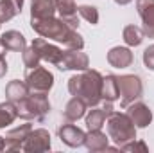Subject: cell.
<instances>
[{"label":"cell","mask_w":154,"mask_h":153,"mask_svg":"<svg viewBox=\"0 0 154 153\" xmlns=\"http://www.w3.org/2000/svg\"><path fill=\"white\" fill-rule=\"evenodd\" d=\"M31 27L41 38H48L57 43H63L66 49H75V50L84 49V38L77 33V29L70 27L61 18L50 16L43 20H31Z\"/></svg>","instance_id":"6da1fadb"},{"label":"cell","mask_w":154,"mask_h":153,"mask_svg":"<svg viewBox=\"0 0 154 153\" xmlns=\"http://www.w3.org/2000/svg\"><path fill=\"white\" fill-rule=\"evenodd\" d=\"M102 74L95 69H86L81 74L68 79V92L75 97H81L90 108L102 103Z\"/></svg>","instance_id":"7a4b0ae2"},{"label":"cell","mask_w":154,"mask_h":153,"mask_svg":"<svg viewBox=\"0 0 154 153\" xmlns=\"http://www.w3.org/2000/svg\"><path fill=\"white\" fill-rule=\"evenodd\" d=\"M106 128H108V137L113 141L116 146H124L131 141L136 139V126L131 121V117L122 112H113L109 117H106Z\"/></svg>","instance_id":"3957f363"},{"label":"cell","mask_w":154,"mask_h":153,"mask_svg":"<svg viewBox=\"0 0 154 153\" xmlns=\"http://www.w3.org/2000/svg\"><path fill=\"white\" fill-rule=\"evenodd\" d=\"M14 105H16V110H18V117H22L25 121L41 122L50 112V101H48L47 94L31 92L27 97H23L22 101H18Z\"/></svg>","instance_id":"277c9868"},{"label":"cell","mask_w":154,"mask_h":153,"mask_svg":"<svg viewBox=\"0 0 154 153\" xmlns=\"http://www.w3.org/2000/svg\"><path fill=\"white\" fill-rule=\"evenodd\" d=\"M118 88H120V106L125 108L133 101H138L143 96V83L136 74H124L118 76Z\"/></svg>","instance_id":"5b68a950"},{"label":"cell","mask_w":154,"mask_h":153,"mask_svg":"<svg viewBox=\"0 0 154 153\" xmlns=\"http://www.w3.org/2000/svg\"><path fill=\"white\" fill-rule=\"evenodd\" d=\"M23 81H25L29 92H34V94H48L52 90V86H54V74L48 69L38 65V67L27 70Z\"/></svg>","instance_id":"8992f818"},{"label":"cell","mask_w":154,"mask_h":153,"mask_svg":"<svg viewBox=\"0 0 154 153\" xmlns=\"http://www.w3.org/2000/svg\"><path fill=\"white\" fill-rule=\"evenodd\" d=\"M59 70H75V72H82L86 69H90V58L86 52L82 50H75V49H66L63 50V58L61 61L56 65Z\"/></svg>","instance_id":"52a82bcc"},{"label":"cell","mask_w":154,"mask_h":153,"mask_svg":"<svg viewBox=\"0 0 154 153\" xmlns=\"http://www.w3.org/2000/svg\"><path fill=\"white\" fill-rule=\"evenodd\" d=\"M52 148V142H50V133L48 130L45 128H36V130H31V133L27 135L23 146H22V151L25 153H43L48 151Z\"/></svg>","instance_id":"ba28073f"},{"label":"cell","mask_w":154,"mask_h":153,"mask_svg":"<svg viewBox=\"0 0 154 153\" xmlns=\"http://www.w3.org/2000/svg\"><path fill=\"white\" fill-rule=\"evenodd\" d=\"M125 114L131 117V121L134 122L136 128H147L152 122V110L143 103V101H133L131 105L125 106Z\"/></svg>","instance_id":"9c48e42d"},{"label":"cell","mask_w":154,"mask_h":153,"mask_svg":"<svg viewBox=\"0 0 154 153\" xmlns=\"http://www.w3.org/2000/svg\"><path fill=\"white\" fill-rule=\"evenodd\" d=\"M31 45L38 50V54L41 56L43 61H48L52 65H57L61 61V58H63V49H59L56 43H50L47 38H41L39 36V38L32 40Z\"/></svg>","instance_id":"30bf717a"},{"label":"cell","mask_w":154,"mask_h":153,"mask_svg":"<svg viewBox=\"0 0 154 153\" xmlns=\"http://www.w3.org/2000/svg\"><path fill=\"white\" fill-rule=\"evenodd\" d=\"M136 11L145 38H154V0H136Z\"/></svg>","instance_id":"8fae6325"},{"label":"cell","mask_w":154,"mask_h":153,"mask_svg":"<svg viewBox=\"0 0 154 153\" xmlns=\"http://www.w3.org/2000/svg\"><path fill=\"white\" fill-rule=\"evenodd\" d=\"M57 135H59L61 142H65L68 148H81V146H84V137H86V133H84L81 128H77L75 124H72L70 121L59 126Z\"/></svg>","instance_id":"7c38bea8"},{"label":"cell","mask_w":154,"mask_h":153,"mask_svg":"<svg viewBox=\"0 0 154 153\" xmlns=\"http://www.w3.org/2000/svg\"><path fill=\"white\" fill-rule=\"evenodd\" d=\"M31 130H32V126H31L29 121L25 124H20V126L9 130L5 133V137H4L5 139V150H9V151H22V146H23L27 135L31 133Z\"/></svg>","instance_id":"4fadbf2b"},{"label":"cell","mask_w":154,"mask_h":153,"mask_svg":"<svg viewBox=\"0 0 154 153\" xmlns=\"http://www.w3.org/2000/svg\"><path fill=\"white\" fill-rule=\"evenodd\" d=\"M106 58H108V63L115 69H127L134 61V54L131 52V49L129 47H120V45L111 47L108 50Z\"/></svg>","instance_id":"5bb4252c"},{"label":"cell","mask_w":154,"mask_h":153,"mask_svg":"<svg viewBox=\"0 0 154 153\" xmlns=\"http://www.w3.org/2000/svg\"><path fill=\"white\" fill-rule=\"evenodd\" d=\"M56 11L59 13V18L65 20L70 27H79V16H77V4L75 0H54Z\"/></svg>","instance_id":"9a60e30c"},{"label":"cell","mask_w":154,"mask_h":153,"mask_svg":"<svg viewBox=\"0 0 154 153\" xmlns=\"http://www.w3.org/2000/svg\"><path fill=\"white\" fill-rule=\"evenodd\" d=\"M56 2L54 0H32L31 4V20H43L56 16Z\"/></svg>","instance_id":"2e32d148"},{"label":"cell","mask_w":154,"mask_h":153,"mask_svg":"<svg viewBox=\"0 0 154 153\" xmlns=\"http://www.w3.org/2000/svg\"><path fill=\"white\" fill-rule=\"evenodd\" d=\"M84 146L90 151H106V148L109 146V137L100 130H88L84 137Z\"/></svg>","instance_id":"e0dca14e"},{"label":"cell","mask_w":154,"mask_h":153,"mask_svg":"<svg viewBox=\"0 0 154 153\" xmlns=\"http://www.w3.org/2000/svg\"><path fill=\"white\" fill-rule=\"evenodd\" d=\"M86 108H88V105H86L81 97L72 96V99L66 103V106H65V110H63V117H65V121L75 122V121L82 119V117L86 115Z\"/></svg>","instance_id":"ac0fdd59"},{"label":"cell","mask_w":154,"mask_h":153,"mask_svg":"<svg viewBox=\"0 0 154 153\" xmlns=\"http://www.w3.org/2000/svg\"><path fill=\"white\" fill-rule=\"evenodd\" d=\"M120 99V88H118V76L108 74L102 77V101L115 103Z\"/></svg>","instance_id":"d6986e66"},{"label":"cell","mask_w":154,"mask_h":153,"mask_svg":"<svg viewBox=\"0 0 154 153\" xmlns=\"http://www.w3.org/2000/svg\"><path fill=\"white\" fill-rule=\"evenodd\" d=\"M0 40L4 41V45L7 47V50H11V52H22L25 47H27V41H25V36L20 33V31H14V29H11V31H5Z\"/></svg>","instance_id":"ffe728a7"},{"label":"cell","mask_w":154,"mask_h":153,"mask_svg":"<svg viewBox=\"0 0 154 153\" xmlns=\"http://www.w3.org/2000/svg\"><path fill=\"white\" fill-rule=\"evenodd\" d=\"M29 94H31V92H29L25 81L13 79V81H9V83L5 85V97H7V101H11V103H18V101H22L23 97H27Z\"/></svg>","instance_id":"44dd1931"},{"label":"cell","mask_w":154,"mask_h":153,"mask_svg":"<svg viewBox=\"0 0 154 153\" xmlns=\"http://www.w3.org/2000/svg\"><path fill=\"white\" fill-rule=\"evenodd\" d=\"M23 0H0V24L13 20L16 15L22 13Z\"/></svg>","instance_id":"7402d4cb"},{"label":"cell","mask_w":154,"mask_h":153,"mask_svg":"<svg viewBox=\"0 0 154 153\" xmlns=\"http://www.w3.org/2000/svg\"><path fill=\"white\" fill-rule=\"evenodd\" d=\"M122 38L127 47H138V45H142L145 34H143L142 27H138V25H125L122 31Z\"/></svg>","instance_id":"603a6c76"},{"label":"cell","mask_w":154,"mask_h":153,"mask_svg":"<svg viewBox=\"0 0 154 153\" xmlns=\"http://www.w3.org/2000/svg\"><path fill=\"white\" fill-rule=\"evenodd\" d=\"M18 117V110L16 105L11 101H4L0 103V128H5L9 124H13Z\"/></svg>","instance_id":"cb8c5ba5"},{"label":"cell","mask_w":154,"mask_h":153,"mask_svg":"<svg viewBox=\"0 0 154 153\" xmlns=\"http://www.w3.org/2000/svg\"><path fill=\"white\" fill-rule=\"evenodd\" d=\"M84 119H86L88 130H102V126H104V122H106V114H104L102 108L93 106L88 114L84 115Z\"/></svg>","instance_id":"d4e9b609"},{"label":"cell","mask_w":154,"mask_h":153,"mask_svg":"<svg viewBox=\"0 0 154 153\" xmlns=\"http://www.w3.org/2000/svg\"><path fill=\"white\" fill-rule=\"evenodd\" d=\"M77 13L81 18H84L88 24L91 25H97L99 24V9L95 5H88V4H82V5H77Z\"/></svg>","instance_id":"484cf974"},{"label":"cell","mask_w":154,"mask_h":153,"mask_svg":"<svg viewBox=\"0 0 154 153\" xmlns=\"http://www.w3.org/2000/svg\"><path fill=\"white\" fill-rule=\"evenodd\" d=\"M22 61H23V65H25L27 69H34V67L39 65L41 56L38 54V50H36L32 45H29V47H25V49L22 50Z\"/></svg>","instance_id":"4316f807"},{"label":"cell","mask_w":154,"mask_h":153,"mask_svg":"<svg viewBox=\"0 0 154 153\" xmlns=\"http://www.w3.org/2000/svg\"><path fill=\"white\" fill-rule=\"evenodd\" d=\"M120 150L122 151H142V153H147L149 151V148H147V144L143 142V141H131V142H127V144H124V146H120Z\"/></svg>","instance_id":"83f0119b"},{"label":"cell","mask_w":154,"mask_h":153,"mask_svg":"<svg viewBox=\"0 0 154 153\" xmlns=\"http://www.w3.org/2000/svg\"><path fill=\"white\" fill-rule=\"evenodd\" d=\"M142 60H143V65H145L149 70H154V43L152 45H149V47L143 50Z\"/></svg>","instance_id":"f1b7e54d"},{"label":"cell","mask_w":154,"mask_h":153,"mask_svg":"<svg viewBox=\"0 0 154 153\" xmlns=\"http://www.w3.org/2000/svg\"><path fill=\"white\" fill-rule=\"evenodd\" d=\"M7 70H9V67H7V61H5V58H0V79L7 74Z\"/></svg>","instance_id":"f546056e"},{"label":"cell","mask_w":154,"mask_h":153,"mask_svg":"<svg viewBox=\"0 0 154 153\" xmlns=\"http://www.w3.org/2000/svg\"><path fill=\"white\" fill-rule=\"evenodd\" d=\"M5 54H7V47H5L4 41L0 40V58H5Z\"/></svg>","instance_id":"4dcf8cb0"},{"label":"cell","mask_w":154,"mask_h":153,"mask_svg":"<svg viewBox=\"0 0 154 153\" xmlns=\"http://www.w3.org/2000/svg\"><path fill=\"white\" fill-rule=\"evenodd\" d=\"M115 4H118V5H127V4H131L133 0H113Z\"/></svg>","instance_id":"1f68e13d"},{"label":"cell","mask_w":154,"mask_h":153,"mask_svg":"<svg viewBox=\"0 0 154 153\" xmlns=\"http://www.w3.org/2000/svg\"><path fill=\"white\" fill-rule=\"evenodd\" d=\"M4 150H5V139L0 137V151H4Z\"/></svg>","instance_id":"d6a6232c"}]
</instances>
